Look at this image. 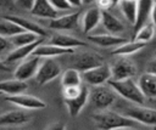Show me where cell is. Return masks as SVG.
Instances as JSON below:
<instances>
[{
	"label": "cell",
	"instance_id": "obj_1",
	"mask_svg": "<svg viewBox=\"0 0 156 130\" xmlns=\"http://www.w3.org/2000/svg\"><path fill=\"white\" fill-rule=\"evenodd\" d=\"M93 121L98 130H118V129H133L139 124L132 119L122 115L118 112L105 109L98 111L93 114Z\"/></svg>",
	"mask_w": 156,
	"mask_h": 130
},
{
	"label": "cell",
	"instance_id": "obj_2",
	"mask_svg": "<svg viewBox=\"0 0 156 130\" xmlns=\"http://www.w3.org/2000/svg\"><path fill=\"white\" fill-rule=\"evenodd\" d=\"M108 86L117 94V96H121L123 100L129 101L134 104L138 106H145L146 100L140 92L136 83L130 78V79H124V80H108L107 81Z\"/></svg>",
	"mask_w": 156,
	"mask_h": 130
},
{
	"label": "cell",
	"instance_id": "obj_3",
	"mask_svg": "<svg viewBox=\"0 0 156 130\" xmlns=\"http://www.w3.org/2000/svg\"><path fill=\"white\" fill-rule=\"evenodd\" d=\"M122 107V115L132 119L133 121L147 126H155L156 124V111L154 108H149L145 106H138V104H130V106H123Z\"/></svg>",
	"mask_w": 156,
	"mask_h": 130
},
{
	"label": "cell",
	"instance_id": "obj_4",
	"mask_svg": "<svg viewBox=\"0 0 156 130\" xmlns=\"http://www.w3.org/2000/svg\"><path fill=\"white\" fill-rule=\"evenodd\" d=\"M117 94L108 85L93 86L89 90V100L91 106L98 111H105L117 101Z\"/></svg>",
	"mask_w": 156,
	"mask_h": 130
},
{
	"label": "cell",
	"instance_id": "obj_5",
	"mask_svg": "<svg viewBox=\"0 0 156 130\" xmlns=\"http://www.w3.org/2000/svg\"><path fill=\"white\" fill-rule=\"evenodd\" d=\"M111 70V79L113 81L124 80V79H133L136 75V66L135 63L128 57H121L112 66H110Z\"/></svg>",
	"mask_w": 156,
	"mask_h": 130
},
{
	"label": "cell",
	"instance_id": "obj_6",
	"mask_svg": "<svg viewBox=\"0 0 156 130\" xmlns=\"http://www.w3.org/2000/svg\"><path fill=\"white\" fill-rule=\"evenodd\" d=\"M60 74H61L60 63L55 58H45L43 62H40L34 78L39 85H45L49 81L57 78Z\"/></svg>",
	"mask_w": 156,
	"mask_h": 130
},
{
	"label": "cell",
	"instance_id": "obj_7",
	"mask_svg": "<svg viewBox=\"0 0 156 130\" xmlns=\"http://www.w3.org/2000/svg\"><path fill=\"white\" fill-rule=\"evenodd\" d=\"M80 75H82V80H84L88 85L99 86V85H105V83H107L111 79V70H110V66L104 63L96 68L80 73Z\"/></svg>",
	"mask_w": 156,
	"mask_h": 130
},
{
	"label": "cell",
	"instance_id": "obj_8",
	"mask_svg": "<svg viewBox=\"0 0 156 130\" xmlns=\"http://www.w3.org/2000/svg\"><path fill=\"white\" fill-rule=\"evenodd\" d=\"M104 63H105V61L101 55H99L98 52L87 51V52L79 53L76 57V60L73 61V68L76 70H78L79 73H83L89 69L96 68Z\"/></svg>",
	"mask_w": 156,
	"mask_h": 130
},
{
	"label": "cell",
	"instance_id": "obj_9",
	"mask_svg": "<svg viewBox=\"0 0 156 130\" xmlns=\"http://www.w3.org/2000/svg\"><path fill=\"white\" fill-rule=\"evenodd\" d=\"M5 101L13 103L18 107H21L22 109L27 111V109H43L46 107V103L33 96V95H26V94H18V95H12V96H6Z\"/></svg>",
	"mask_w": 156,
	"mask_h": 130
},
{
	"label": "cell",
	"instance_id": "obj_10",
	"mask_svg": "<svg viewBox=\"0 0 156 130\" xmlns=\"http://www.w3.org/2000/svg\"><path fill=\"white\" fill-rule=\"evenodd\" d=\"M39 64H40V58L32 56L30 58L23 61L22 63H20L16 67V69L13 72V78L20 81H27L28 79H30L35 75Z\"/></svg>",
	"mask_w": 156,
	"mask_h": 130
},
{
	"label": "cell",
	"instance_id": "obj_11",
	"mask_svg": "<svg viewBox=\"0 0 156 130\" xmlns=\"http://www.w3.org/2000/svg\"><path fill=\"white\" fill-rule=\"evenodd\" d=\"M32 115L24 109H13L0 114V126H12L23 125L30 121Z\"/></svg>",
	"mask_w": 156,
	"mask_h": 130
},
{
	"label": "cell",
	"instance_id": "obj_12",
	"mask_svg": "<svg viewBox=\"0 0 156 130\" xmlns=\"http://www.w3.org/2000/svg\"><path fill=\"white\" fill-rule=\"evenodd\" d=\"M54 46L61 47V49H72L74 50L76 47H85L88 44L73 35L66 34V33H54L50 36V43Z\"/></svg>",
	"mask_w": 156,
	"mask_h": 130
},
{
	"label": "cell",
	"instance_id": "obj_13",
	"mask_svg": "<svg viewBox=\"0 0 156 130\" xmlns=\"http://www.w3.org/2000/svg\"><path fill=\"white\" fill-rule=\"evenodd\" d=\"M4 18L7 19V21L13 22V23H15L16 26H18L23 32L33 33V34H35V35L39 36V38H45V36L48 35L46 30H45L41 26H39L38 23L32 22V21H29V19H27V18H24V17H20V16H16V15H7V16H4Z\"/></svg>",
	"mask_w": 156,
	"mask_h": 130
},
{
	"label": "cell",
	"instance_id": "obj_14",
	"mask_svg": "<svg viewBox=\"0 0 156 130\" xmlns=\"http://www.w3.org/2000/svg\"><path fill=\"white\" fill-rule=\"evenodd\" d=\"M140 92L145 97V100L154 101L156 97V74L144 73L139 77L136 83Z\"/></svg>",
	"mask_w": 156,
	"mask_h": 130
},
{
	"label": "cell",
	"instance_id": "obj_15",
	"mask_svg": "<svg viewBox=\"0 0 156 130\" xmlns=\"http://www.w3.org/2000/svg\"><path fill=\"white\" fill-rule=\"evenodd\" d=\"M156 5L155 1H136V16L134 23V33H136L141 27L149 23L151 17V11Z\"/></svg>",
	"mask_w": 156,
	"mask_h": 130
},
{
	"label": "cell",
	"instance_id": "obj_16",
	"mask_svg": "<svg viewBox=\"0 0 156 130\" xmlns=\"http://www.w3.org/2000/svg\"><path fill=\"white\" fill-rule=\"evenodd\" d=\"M43 41H44V38H40V39H38L35 43H33V44H29V45H26V46H21V47H16L15 50H12V51L6 56V58L2 60V63H4V64H9V63H13V62L24 60V58H27L28 56H32L33 51H34L40 44H43Z\"/></svg>",
	"mask_w": 156,
	"mask_h": 130
},
{
	"label": "cell",
	"instance_id": "obj_17",
	"mask_svg": "<svg viewBox=\"0 0 156 130\" xmlns=\"http://www.w3.org/2000/svg\"><path fill=\"white\" fill-rule=\"evenodd\" d=\"M74 53V50L72 49H61L57 46H54L51 44H40L32 53V56L34 57H44V58H54V57H58V56H63V55H71Z\"/></svg>",
	"mask_w": 156,
	"mask_h": 130
},
{
	"label": "cell",
	"instance_id": "obj_18",
	"mask_svg": "<svg viewBox=\"0 0 156 130\" xmlns=\"http://www.w3.org/2000/svg\"><path fill=\"white\" fill-rule=\"evenodd\" d=\"M89 100V90L87 86H82L80 87V92L78 94L77 97L71 98V100H65V103L67 106V111L69 113L71 117H77L80 111L83 109V107L88 103Z\"/></svg>",
	"mask_w": 156,
	"mask_h": 130
},
{
	"label": "cell",
	"instance_id": "obj_19",
	"mask_svg": "<svg viewBox=\"0 0 156 130\" xmlns=\"http://www.w3.org/2000/svg\"><path fill=\"white\" fill-rule=\"evenodd\" d=\"M80 15H82V12L78 11V12H72V13H68V15H65L61 17H56V18L50 21L49 28L55 29V30H57V29H73L77 27L78 21L80 18Z\"/></svg>",
	"mask_w": 156,
	"mask_h": 130
},
{
	"label": "cell",
	"instance_id": "obj_20",
	"mask_svg": "<svg viewBox=\"0 0 156 130\" xmlns=\"http://www.w3.org/2000/svg\"><path fill=\"white\" fill-rule=\"evenodd\" d=\"M80 22H82V30H83V33L84 34H89L101 22V10H99L96 6L88 9L82 15Z\"/></svg>",
	"mask_w": 156,
	"mask_h": 130
},
{
	"label": "cell",
	"instance_id": "obj_21",
	"mask_svg": "<svg viewBox=\"0 0 156 130\" xmlns=\"http://www.w3.org/2000/svg\"><path fill=\"white\" fill-rule=\"evenodd\" d=\"M101 23L110 35L119 36V34L124 32L123 23L108 11H101Z\"/></svg>",
	"mask_w": 156,
	"mask_h": 130
},
{
	"label": "cell",
	"instance_id": "obj_22",
	"mask_svg": "<svg viewBox=\"0 0 156 130\" xmlns=\"http://www.w3.org/2000/svg\"><path fill=\"white\" fill-rule=\"evenodd\" d=\"M29 12L33 16L41 17V18H49L50 21L56 18L57 13H58L57 11H55V9L51 6V4L49 1H45V0H35V1H33Z\"/></svg>",
	"mask_w": 156,
	"mask_h": 130
},
{
	"label": "cell",
	"instance_id": "obj_23",
	"mask_svg": "<svg viewBox=\"0 0 156 130\" xmlns=\"http://www.w3.org/2000/svg\"><path fill=\"white\" fill-rule=\"evenodd\" d=\"M88 40L94 43L98 46L101 47H116L123 43L127 41V39L122 36H115L110 34H99V35H88Z\"/></svg>",
	"mask_w": 156,
	"mask_h": 130
},
{
	"label": "cell",
	"instance_id": "obj_24",
	"mask_svg": "<svg viewBox=\"0 0 156 130\" xmlns=\"http://www.w3.org/2000/svg\"><path fill=\"white\" fill-rule=\"evenodd\" d=\"M28 89L27 81H20L16 79L0 81V94H7V96L23 94Z\"/></svg>",
	"mask_w": 156,
	"mask_h": 130
},
{
	"label": "cell",
	"instance_id": "obj_25",
	"mask_svg": "<svg viewBox=\"0 0 156 130\" xmlns=\"http://www.w3.org/2000/svg\"><path fill=\"white\" fill-rule=\"evenodd\" d=\"M146 44H143V43H138V41H126L118 46H116L111 53L112 55H117V56H122V57H127L139 50H141L143 47H145Z\"/></svg>",
	"mask_w": 156,
	"mask_h": 130
},
{
	"label": "cell",
	"instance_id": "obj_26",
	"mask_svg": "<svg viewBox=\"0 0 156 130\" xmlns=\"http://www.w3.org/2000/svg\"><path fill=\"white\" fill-rule=\"evenodd\" d=\"M61 85L62 87L67 86H80L82 85V75L74 68L66 69L61 75Z\"/></svg>",
	"mask_w": 156,
	"mask_h": 130
},
{
	"label": "cell",
	"instance_id": "obj_27",
	"mask_svg": "<svg viewBox=\"0 0 156 130\" xmlns=\"http://www.w3.org/2000/svg\"><path fill=\"white\" fill-rule=\"evenodd\" d=\"M119 7V10L122 11L123 16L126 17V19L132 23L134 26L135 23V16H136V1H118L116 2Z\"/></svg>",
	"mask_w": 156,
	"mask_h": 130
},
{
	"label": "cell",
	"instance_id": "obj_28",
	"mask_svg": "<svg viewBox=\"0 0 156 130\" xmlns=\"http://www.w3.org/2000/svg\"><path fill=\"white\" fill-rule=\"evenodd\" d=\"M154 34H155V24L149 22L147 24L141 27L136 33H134V40L133 41L146 44L147 41H150L154 38Z\"/></svg>",
	"mask_w": 156,
	"mask_h": 130
},
{
	"label": "cell",
	"instance_id": "obj_29",
	"mask_svg": "<svg viewBox=\"0 0 156 130\" xmlns=\"http://www.w3.org/2000/svg\"><path fill=\"white\" fill-rule=\"evenodd\" d=\"M38 39H40L39 36H37L35 34L33 33H28V32H22L15 36L11 38V41L10 44L13 45L15 47H21V46H26V45H29V44H33L35 43Z\"/></svg>",
	"mask_w": 156,
	"mask_h": 130
},
{
	"label": "cell",
	"instance_id": "obj_30",
	"mask_svg": "<svg viewBox=\"0 0 156 130\" xmlns=\"http://www.w3.org/2000/svg\"><path fill=\"white\" fill-rule=\"evenodd\" d=\"M22 32L23 30L18 26H16L13 22L7 21L5 18L2 21H0V36L7 39V38H12V36H15Z\"/></svg>",
	"mask_w": 156,
	"mask_h": 130
},
{
	"label": "cell",
	"instance_id": "obj_31",
	"mask_svg": "<svg viewBox=\"0 0 156 130\" xmlns=\"http://www.w3.org/2000/svg\"><path fill=\"white\" fill-rule=\"evenodd\" d=\"M80 86H67V87H63L62 89V96H63V100H71V98H74L78 96V94L80 92Z\"/></svg>",
	"mask_w": 156,
	"mask_h": 130
},
{
	"label": "cell",
	"instance_id": "obj_32",
	"mask_svg": "<svg viewBox=\"0 0 156 130\" xmlns=\"http://www.w3.org/2000/svg\"><path fill=\"white\" fill-rule=\"evenodd\" d=\"M50 4H51V6L55 9V11H65V10H73L71 6H69V4H68V1L67 0H51V1H49Z\"/></svg>",
	"mask_w": 156,
	"mask_h": 130
},
{
	"label": "cell",
	"instance_id": "obj_33",
	"mask_svg": "<svg viewBox=\"0 0 156 130\" xmlns=\"http://www.w3.org/2000/svg\"><path fill=\"white\" fill-rule=\"evenodd\" d=\"M115 4H116V2H113V1H111V0H107V1H98L96 7H98L99 10H101V11H108Z\"/></svg>",
	"mask_w": 156,
	"mask_h": 130
},
{
	"label": "cell",
	"instance_id": "obj_34",
	"mask_svg": "<svg viewBox=\"0 0 156 130\" xmlns=\"http://www.w3.org/2000/svg\"><path fill=\"white\" fill-rule=\"evenodd\" d=\"M10 45H11V44H10V41H9L6 38L0 36V56L7 51V49L10 47Z\"/></svg>",
	"mask_w": 156,
	"mask_h": 130
},
{
	"label": "cell",
	"instance_id": "obj_35",
	"mask_svg": "<svg viewBox=\"0 0 156 130\" xmlns=\"http://www.w3.org/2000/svg\"><path fill=\"white\" fill-rule=\"evenodd\" d=\"M46 130H66V125L62 121H55L48 126Z\"/></svg>",
	"mask_w": 156,
	"mask_h": 130
},
{
	"label": "cell",
	"instance_id": "obj_36",
	"mask_svg": "<svg viewBox=\"0 0 156 130\" xmlns=\"http://www.w3.org/2000/svg\"><path fill=\"white\" fill-rule=\"evenodd\" d=\"M32 4H33V1H24V0H21V1H18V5L20 6H22V7H24L26 10H30V7H32Z\"/></svg>",
	"mask_w": 156,
	"mask_h": 130
},
{
	"label": "cell",
	"instance_id": "obj_37",
	"mask_svg": "<svg viewBox=\"0 0 156 130\" xmlns=\"http://www.w3.org/2000/svg\"><path fill=\"white\" fill-rule=\"evenodd\" d=\"M0 69H1V70H6V72L9 70V68L2 63V61H0Z\"/></svg>",
	"mask_w": 156,
	"mask_h": 130
},
{
	"label": "cell",
	"instance_id": "obj_38",
	"mask_svg": "<svg viewBox=\"0 0 156 130\" xmlns=\"http://www.w3.org/2000/svg\"><path fill=\"white\" fill-rule=\"evenodd\" d=\"M6 5H9V2H7V1H4V0H0V9H2V7H5Z\"/></svg>",
	"mask_w": 156,
	"mask_h": 130
},
{
	"label": "cell",
	"instance_id": "obj_39",
	"mask_svg": "<svg viewBox=\"0 0 156 130\" xmlns=\"http://www.w3.org/2000/svg\"><path fill=\"white\" fill-rule=\"evenodd\" d=\"M118 130H135V129H118Z\"/></svg>",
	"mask_w": 156,
	"mask_h": 130
},
{
	"label": "cell",
	"instance_id": "obj_40",
	"mask_svg": "<svg viewBox=\"0 0 156 130\" xmlns=\"http://www.w3.org/2000/svg\"><path fill=\"white\" fill-rule=\"evenodd\" d=\"M0 95H1V94H0Z\"/></svg>",
	"mask_w": 156,
	"mask_h": 130
}]
</instances>
